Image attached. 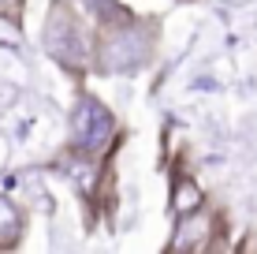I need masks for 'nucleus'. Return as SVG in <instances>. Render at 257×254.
Wrapping results in <instances>:
<instances>
[{
  "instance_id": "nucleus-6",
  "label": "nucleus",
  "mask_w": 257,
  "mask_h": 254,
  "mask_svg": "<svg viewBox=\"0 0 257 254\" xmlns=\"http://www.w3.org/2000/svg\"><path fill=\"white\" fill-rule=\"evenodd\" d=\"M26 209L15 202L12 195H4L0 191V250H19L23 247V239H26Z\"/></svg>"
},
{
  "instance_id": "nucleus-2",
  "label": "nucleus",
  "mask_w": 257,
  "mask_h": 254,
  "mask_svg": "<svg viewBox=\"0 0 257 254\" xmlns=\"http://www.w3.org/2000/svg\"><path fill=\"white\" fill-rule=\"evenodd\" d=\"M93 38L97 26L78 8V0H49L45 23H41V49L75 86H82V78L90 75Z\"/></svg>"
},
{
  "instance_id": "nucleus-7",
  "label": "nucleus",
  "mask_w": 257,
  "mask_h": 254,
  "mask_svg": "<svg viewBox=\"0 0 257 254\" xmlns=\"http://www.w3.org/2000/svg\"><path fill=\"white\" fill-rule=\"evenodd\" d=\"M26 4H30V0H0V23H8L12 30H23Z\"/></svg>"
},
{
  "instance_id": "nucleus-1",
  "label": "nucleus",
  "mask_w": 257,
  "mask_h": 254,
  "mask_svg": "<svg viewBox=\"0 0 257 254\" xmlns=\"http://www.w3.org/2000/svg\"><path fill=\"white\" fill-rule=\"evenodd\" d=\"M161 34L164 23L153 12H131L127 19L104 23L97 26L93 38V60H90V75L97 78H123V75H138L153 64L157 49H161Z\"/></svg>"
},
{
  "instance_id": "nucleus-4",
  "label": "nucleus",
  "mask_w": 257,
  "mask_h": 254,
  "mask_svg": "<svg viewBox=\"0 0 257 254\" xmlns=\"http://www.w3.org/2000/svg\"><path fill=\"white\" fill-rule=\"evenodd\" d=\"M216 232H224L220 228V217L209 213V206H201V209H194V213H187V217H175L172 239L164 243V250H179V254L216 250V239H212Z\"/></svg>"
},
{
  "instance_id": "nucleus-8",
  "label": "nucleus",
  "mask_w": 257,
  "mask_h": 254,
  "mask_svg": "<svg viewBox=\"0 0 257 254\" xmlns=\"http://www.w3.org/2000/svg\"><path fill=\"white\" fill-rule=\"evenodd\" d=\"M175 4H194V0H175Z\"/></svg>"
},
{
  "instance_id": "nucleus-5",
  "label": "nucleus",
  "mask_w": 257,
  "mask_h": 254,
  "mask_svg": "<svg viewBox=\"0 0 257 254\" xmlns=\"http://www.w3.org/2000/svg\"><path fill=\"white\" fill-rule=\"evenodd\" d=\"M201 206H205V191L194 180V172L183 168V164H172V191H168V213H172V221L194 213Z\"/></svg>"
},
{
  "instance_id": "nucleus-3",
  "label": "nucleus",
  "mask_w": 257,
  "mask_h": 254,
  "mask_svg": "<svg viewBox=\"0 0 257 254\" xmlns=\"http://www.w3.org/2000/svg\"><path fill=\"white\" fill-rule=\"evenodd\" d=\"M123 138H127V131H123L119 116L97 94L78 86L75 101H71V112H67L64 150L75 157H90V161H108V157H119Z\"/></svg>"
}]
</instances>
